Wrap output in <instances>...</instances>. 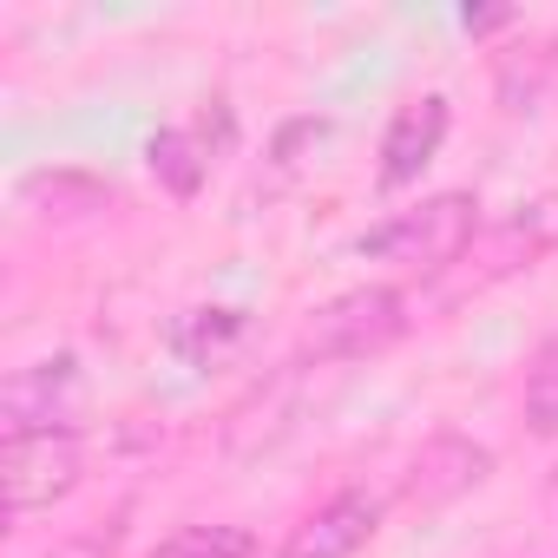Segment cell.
<instances>
[{"label": "cell", "instance_id": "obj_5", "mask_svg": "<svg viewBox=\"0 0 558 558\" xmlns=\"http://www.w3.org/2000/svg\"><path fill=\"white\" fill-rule=\"evenodd\" d=\"M375 525H381V506L368 493H336L283 538V558H355L375 538Z\"/></svg>", "mask_w": 558, "mask_h": 558}, {"label": "cell", "instance_id": "obj_2", "mask_svg": "<svg viewBox=\"0 0 558 558\" xmlns=\"http://www.w3.org/2000/svg\"><path fill=\"white\" fill-rule=\"evenodd\" d=\"M401 329H408V303L395 290H381V283L375 290H349L329 310H316V323L303 336V355H316V362H362V355L388 349Z\"/></svg>", "mask_w": 558, "mask_h": 558}, {"label": "cell", "instance_id": "obj_6", "mask_svg": "<svg viewBox=\"0 0 558 558\" xmlns=\"http://www.w3.org/2000/svg\"><path fill=\"white\" fill-rule=\"evenodd\" d=\"M440 138H447V99H440V93H427V99L401 106V112H395V125H388V138H381V184H388V191L414 184V178L434 165Z\"/></svg>", "mask_w": 558, "mask_h": 558}, {"label": "cell", "instance_id": "obj_8", "mask_svg": "<svg viewBox=\"0 0 558 558\" xmlns=\"http://www.w3.org/2000/svg\"><path fill=\"white\" fill-rule=\"evenodd\" d=\"M250 551H256V538L243 525H184L151 558H250Z\"/></svg>", "mask_w": 558, "mask_h": 558}, {"label": "cell", "instance_id": "obj_13", "mask_svg": "<svg viewBox=\"0 0 558 558\" xmlns=\"http://www.w3.org/2000/svg\"><path fill=\"white\" fill-rule=\"evenodd\" d=\"M47 558H106V551H99V545H53Z\"/></svg>", "mask_w": 558, "mask_h": 558}, {"label": "cell", "instance_id": "obj_4", "mask_svg": "<svg viewBox=\"0 0 558 558\" xmlns=\"http://www.w3.org/2000/svg\"><path fill=\"white\" fill-rule=\"evenodd\" d=\"M73 401H80V368H73V355H60V362H34V368H21L8 388H0V414H8V434H66Z\"/></svg>", "mask_w": 558, "mask_h": 558}, {"label": "cell", "instance_id": "obj_7", "mask_svg": "<svg viewBox=\"0 0 558 558\" xmlns=\"http://www.w3.org/2000/svg\"><path fill=\"white\" fill-rule=\"evenodd\" d=\"M151 171H158L178 197H191V191L204 184V171H210V145H204V132H191V125L158 132V138H151Z\"/></svg>", "mask_w": 558, "mask_h": 558}, {"label": "cell", "instance_id": "obj_1", "mask_svg": "<svg viewBox=\"0 0 558 558\" xmlns=\"http://www.w3.org/2000/svg\"><path fill=\"white\" fill-rule=\"evenodd\" d=\"M473 230H480V204L466 191H440V197H421L414 210H395L381 230H368L362 256L395 269H440L473 243Z\"/></svg>", "mask_w": 558, "mask_h": 558}, {"label": "cell", "instance_id": "obj_12", "mask_svg": "<svg viewBox=\"0 0 558 558\" xmlns=\"http://www.w3.org/2000/svg\"><path fill=\"white\" fill-rule=\"evenodd\" d=\"M323 138H329V125H323V119H296L283 138H276V165H303V158H296V145H323Z\"/></svg>", "mask_w": 558, "mask_h": 558}, {"label": "cell", "instance_id": "obj_11", "mask_svg": "<svg viewBox=\"0 0 558 558\" xmlns=\"http://www.w3.org/2000/svg\"><path fill=\"white\" fill-rule=\"evenodd\" d=\"M27 197H60V204H73V210H99L106 204V191L93 184V178H73V171H34L27 178Z\"/></svg>", "mask_w": 558, "mask_h": 558}, {"label": "cell", "instance_id": "obj_3", "mask_svg": "<svg viewBox=\"0 0 558 558\" xmlns=\"http://www.w3.org/2000/svg\"><path fill=\"white\" fill-rule=\"evenodd\" d=\"M80 440L73 434H8L0 447V486L14 512H40L80 486Z\"/></svg>", "mask_w": 558, "mask_h": 558}, {"label": "cell", "instance_id": "obj_9", "mask_svg": "<svg viewBox=\"0 0 558 558\" xmlns=\"http://www.w3.org/2000/svg\"><path fill=\"white\" fill-rule=\"evenodd\" d=\"M525 427L532 434H558V336L525 368Z\"/></svg>", "mask_w": 558, "mask_h": 558}, {"label": "cell", "instance_id": "obj_10", "mask_svg": "<svg viewBox=\"0 0 558 558\" xmlns=\"http://www.w3.org/2000/svg\"><path fill=\"white\" fill-rule=\"evenodd\" d=\"M236 329H243V316H236V310H191V316L171 329V349H178L184 362H204V355H217Z\"/></svg>", "mask_w": 558, "mask_h": 558}]
</instances>
